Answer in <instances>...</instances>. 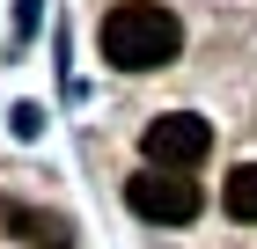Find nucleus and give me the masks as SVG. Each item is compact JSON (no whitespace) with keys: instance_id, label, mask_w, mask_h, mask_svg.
I'll return each mask as SVG.
<instances>
[{"instance_id":"f257e3e1","label":"nucleus","mask_w":257,"mask_h":249,"mask_svg":"<svg viewBox=\"0 0 257 249\" xmlns=\"http://www.w3.org/2000/svg\"><path fill=\"white\" fill-rule=\"evenodd\" d=\"M184 52V22L155 0H125L103 15V59L118 66V74H155L169 59Z\"/></svg>"},{"instance_id":"f03ea898","label":"nucleus","mask_w":257,"mask_h":249,"mask_svg":"<svg viewBox=\"0 0 257 249\" xmlns=\"http://www.w3.org/2000/svg\"><path fill=\"white\" fill-rule=\"evenodd\" d=\"M125 205L140 212V220H155V227H184V220H198V183L184 169H147L125 183Z\"/></svg>"},{"instance_id":"7ed1b4c3","label":"nucleus","mask_w":257,"mask_h":249,"mask_svg":"<svg viewBox=\"0 0 257 249\" xmlns=\"http://www.w3.org/2000/svg\"><path fill=\"white\" fill-rule=\"evenodd\" d=\"M206 147H213V125L191 110H162L147 132H140V154L155 161V169H198L206 161Z\"/></svg>"},{"instance_id":"20e7f679","label":"nucleus","mask_w":257,"mask_h":249,"mask_svg":"<svg viewBox=\"0 0 257 249\" xmlns=\"http://www.w3.org/2000/svg\"><path fill=\"white\" fill-rule=\"evenodd\" d=\"M220 205L235 212V220H250V227H257V161H242V169L228 176V191H220Z\"/></svg>"}]
</instances>
